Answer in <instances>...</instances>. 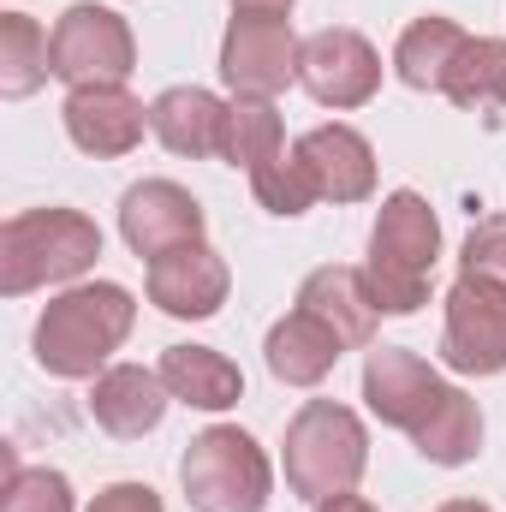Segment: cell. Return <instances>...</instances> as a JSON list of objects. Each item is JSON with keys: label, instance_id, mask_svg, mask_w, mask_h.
Listing matches in <instances>:
<instances>
[{"label": "cell", "instance_id": "cell-1", "mask_svg": "<svg viewBox=\"0 0 506 512\" xmlns=\"http://www.w3.org/2000/svg\"><path fill=\"white\" fill-rule=\"evenodd\" d=\"M131 322H137V298L126 286L114 280L72 286L48 298V310L36 316V364L60 382H90L126 346Z\"/></svg>", "mask_w": 506, "mask_h": 512}, {"label": "cell", "instance_id": "cell-2", "mask_svg": "<svg viewBox=\"0 0 506 512\" xmlns=\"http://www.w3.org/2000/svg\"><path fill=\"white\" fill-rule=\"evenodd\" d=\"M435 256H441V221L429 197L393 191L370 227V256H364V280L376 292L381 316H417L429 304Z\"/></svg>", "mask_w": 506, "mask_h": 512}, {"label": "cell", "instance_id": "cell-3", "mask_svg": "<svg viewBox=\"0 0 506 512\" xmlns=\"http://www.w3.org/2000/svg\"><path fill=\"white\" fill-rule=\"evenodd\" d=\"M370 465V435L352 405L340 399H304L286 423V489L310 507L352 495Z\"/></svg>", "mask_w": 506, "mask_h": 512}, {"label": "cell", "instance_id": "cell-4", "mask_svg": "<svg viewBox=\"0 0 506 512\" xmlns=\"http://www.w3.org/2000/svg\"><path fill=\"white\" fill-rule=\"evenodd\" d=\"M102 256V227L78 209H24L0 227V292L24 298L36 286L78 280Z\"/></svg>", "mask_w": 506, "mask_h": 512}, {"label": "cell", "instance_id": "cell-5", "mask_svg": "<svg viewBox=\"0 0 506 512\" xmlns=\"http://www.w3.org/2000/svg\"><path fill=\"white\" fill-rule=\"evenodd\" d=\"M179 483L191 512H262L274 495V465L256 435H245L239 423H215L185 447Z\"/></svg>", "mask_w": 506, "mask_h": 512}, {"label": "cell", "instance_id": "cell-6", "mask_svg": "<svg viewBox=\"0 0 506 512\" xmlns=\"http://www.w3.org/2000/svg\"><path fill=\"white\" fill-rule=\"evenodd\" d=\"M48 60H54V78L84 90V84H126L131 66H137V42H131V24L114 6H66L60 24L48 30Z\"/></svg>", "mask_w": 506, "mask_h": 512}, {"label": "cell", "instance_id": "cell-7", "mask_svg": "<svg viewBox=\"0 0 506 512\" xmlns=\"http://www.w3.org/2000/svg\"><path fill=\"white\" fill-rule=\"evenodd\" d=\"M298 30L286 12H233L227 36H221V78L233 96L274 102L292 78H298Z\"/></svg>", "mask_w": 506, "mask_h": 512}, {"label": "cell", "instance_id": "cell-8", "mask_svg": "<svg viewBox=\"0 0 506 512\" xmlns=\"http://www.w3.org/2000/svg\"><path fill=\"white\" fill-rule=\"evenodd\" d=\"M441 364L459 376H501L506 370V286L459 274L447 292Z\"/></svg>", "mask_w": 506, "mask_h": 512}, {"label": "cell", "instance_id": "cell-9", "mask_svg": "<svg viewBox=\"0 0 506 512\" xmlns=\"http://www.w3.org/2000/svg\"><path fill=\"white\" fill-rule=\"evenodd\" d=\"M298 84L310 90V102L346 114V108H364L381 90V54L364 30H346V24H328L316 36H304V54H298Z\"/></svg>", "mask_w": 506, "mask_h": 512}, {"label": "cell", "instance_id": "cell-10", "mask_svg": "<svg viewBox=\"0 0 506 512\" xmlns=\"http://www.w3.org/2000/svg\"><path fill=\"white\" fill-rule=\"evenodd\" d=\"M120 233L137 256H167L203 239V203L173 179H143L120 197Z\"/></svg>", "mask_w": 506, "mask_h": 512}, {"label": "cell", "instance_id": "cell-11", "mask_svg": "<svg viewBox=\"0 0 506 512\" xmlns=\"http://www.w3.org/2000/svg\"><path fill=\"white\" fill-rule=\"evenodd\" d=\"M447 382L435 376V364H423L411 346H376L364 358V405L376 411L387 429H417L435 405H441Z\"/></svg>", "mask_w": 506, "mask_h": 512}, {"label": "cell", "instance_id": "cell-12", "mask_svg": "<svg viewBox=\"0 0 506 512\" xmlns=\"http://www.w3.org/2000/svg\"><path fill=\"white\" fill-rule=\"evenodd\" d=\"M227 292H233V274H227L221 251H209L203 239L149 262V304H155L161 316L209 322V316L227 304Z\"/></svg>", "mask_w": 506, "mask_h": 512}, {"label": "cell", "instance_id": "cell-13", "mask_svg": "<svg viewBox=\"0 0 506 512\" xmlns=\"http://www.w3.org/2000/svg\"><path fill=\"white\" fill-rule=\"evenodd\" d=\"M60 120H66V137H72L84 155L114 161V155H131V149L143 143L149 108L131 96L126 84H84V90L66 96Z\"/></svg>", "mask_w": 506, "mask_h": 512}, {"label": "cell", "instance_id": "cell-14", "mask_svg": "<svg viewBox=\"0 0 506 512\" xmlns=\"http://www.w3.org/2000/svg\"><path fill=\"white\" fill-rule=\"evenodd\" d=\"M292 155H298V167L310 173V185H316V197H328V203H364L370 191H376V149H370V137L352 126H316L304 131L298 143H292Z\"/></svg>", "mask_w": 506, "mask_h": 512}, {"label": "cell", "instance_id": "cell-15", "mask_svg": "<svg viewBox=\"0 0 506 512\" xmlns=\"http://www.w3.org/2000/svg\"><path fill=\"white\" fill-rule=\"evenodd\" d=\"M298 310H310L316 322H328V328L340 334L346 352H364V346L376 340L381 304H376V292H370V280H364V268L328 262V268L304 274V286H298Z\"/></svg>", "mask_w": 506, "mask_h": 512}, {"label": "cell", "instance_id": "cell-16", "mask_svg": "<svg viewBox=\"0 0 506 512\" xmlns=\"http://www.w3.org/2000/svg\"><path fill=\"white\" fill-rule=\"evenodd\" d=\"M167 399L173 393L161 382V370H143V364H114L90 387V411L114 441H143L149 429H161Z\"/></svg>", "mask_w": 506, "mask_h": 512}, {"label": "cell", "instance_id": "cell-17", "mask_svg": "<svg viewBox=\"0 0 506 512\" xmlns=\"http://www.w3.org/2000/svg\"><path fill=\"white\" fill-rule=\"evenodd\" d=\"M262 358H268V376H274V382L316 387V382L334 376V364L346 358V346H340V334H334L328 322H316L310 310H292V316H280V322L268 328Z\"/></svg>", "mask_w": 506, "mask_h": 512}, {"label": "cell", "instance_id": "cell-18", "mask_svg": "<svg viewBox=\"0 0 506 512\" xmlns=\"http://www.w3.org/2000/svg\"><path fill=\"white\" fill-rule=\"evenodd\" d=\"M149 131L173 149V155H221V137H227V102L215 90H197V84H173L149 102Z\"/></svg>", "mask_w": 506, "mask_h": 512}, {"label": "cell", "instance_id": "cell-19", "mask_svg": "<svg viewBox=\"0 0 506 512\" xmlns=\"http://www.w3.org/2000/svg\"><path fill=\"white\" fill-rule=\"evenodd\" d=\"M161 382H167L173 399H185L197 411H227L245 393L239 364L227 352H215V346H167L161 352Z\"/></svg>", "mask_w": 506, "mask_h": 512}, {"label": "cell", "instance_id": "cell-20", "mask_svg": "<svg viewBox=\"0 0 506 512\" xmlns=\"http://www.w3.org/2000/svg\"><path fill=\"white\" fill-rule=\"evenodd\" d=\"M411 441H417V453H423L429 465H447V471L471 465V459L483 453V411H477V399H471L465 387H447L441 405L411 429Z\"/></svg>", "mask_w": 506, "mask_h": 512}, {"label": "cell", "instance_id": "cell-21", "mask_svg": "<svg viewBox=\"0 0 506 512\" xmlns=\"http://www.w3.org/2000/svg\"><path fill=\"white\" fill-rule=\"evenodd\" d=\"M441 96H447L453 108H465V114L495 120L506 108V42L501 36H471V42L459 48L453 72H447Z\"/></svg>", "mask_w": 506, "mask_h": 512}, {"label": "cell", "instance_id": "cell-22", "mask_svg": "<svg viewBox=\"0 0 506 512\" xmlns=\"http://www.w3.org/2000/svg\"><path fill=\"white\" fill-rule=\"evenodd\" d=\"M465 42H471V36H465L453 18H441V12L405 24V36H399V48H393V72H399V84H411V90H441Z\"/></svg>", "mask_w": 506, "mask_h": 512}, {"label": "cell", "instance_id": "cell-23", "mask_svg": "<svg viewBox=\"0 0 506 512\" xmlns=\"http://www.w3.org/2000/svg\"><path fill=\"white\" fill-rule=\"evenodd\" d=\"M54 78V60H48V36L30 12H0V96H30L36 84Z\"/></svg>", "mask_w": 506, "mask_h": 512}, {"label": "cell", "instance_id": "cell-24", "mask_svg": "<svg viewBox=\"0 0 506 512\" xmlns=\"http://www.w3.org/2000/svg\"><path fill=\"white\" fill-rule=\"evenodd\" d=\"M286 155V126L274 114V102H251V96H233L227 102V137H221V161L227 167H245L256 173L262 161Z\"/></svg>", "mask_w": 506, "mask_h": 512}, {"label": "cell", "instance_id": "cell-25", "mask_svg": "<svg viewBox=\"0 0 506 512\" xmlns=\"http://www.w3.org/2000/svg\"><path fill=\"white\" fill-rule=\"evenodd\" d=\"M0 465H6V495H0V512H78L66 471H48V465L24 471V465H18V447H0Z\"/></svg>", "mask_w": 506, "mask_h": 512}, {"label": "cell", "instance_id": "cell-26", "mask_svg": "<svg viewBox=\"0 0 506 512\" xmlns=\"http://www.w3.org/2000/svg\"><path fill=\"white\" fill-rule=\"evenodd\" d=\"M251 191H256V203H262L268 215H286V221H292V215H304V209L316 203V185H310V173L298 167V155H292V149L256 167Z\"/></svg>", "mask_w": 506, "mask_h": 512}, {"label": "cell", "instance_id": "cell-27", "mask_svg": "<svg viewBox=\"0 0 506 512\" xmlns=\"http://www.w3.org/2000/svg\"><path fill=\"white\" fill-rule=\"evenodd\" d=\"M459 274H477V280H495L506 286V215H483L459 251Z\"/></svg>", "mask_w": 506, "mask_h": 512}, {"label": "cell", "instance_id": "cell-28", "mask_svg": "<svg viewBox=\"0 0 506 512\" xmlns=\"http://www.w3.org/2000/svg\"><path fill=\"white\" fill-rule=\"evenodd\" d=\"M90 512H161V495H155L149 483H108V489L90 501Z\"/></svg>", "mask_w": 506, "mask_h": 512}, {"label": "cell", "instance_id": "cell-29", "mask_svg": "<svg viewBox=\"0 0 506 512\" xmlns=\"http://www.w3.org/2000/svg\"><path fill=\"white\" fill-rule=\"evenodd\" d=\"M316 512H376V507H370L364 495H334V501H322Z\"/></svg>", "mask_w": 506, "mask_h": 512}, {"label": "cell", "instance_id": "cell-30", "mask_svg": "<svg viewBox=\"0 0 506 512\" xmlns=\"http://www.w3.org/2000/svg\"><path fill=\"white\" fill-rule=\"evenodd\" d=\"M233 12H292V0H233Z\"/></svg>", "mask_w": 506, "mask_h": 512}, {"label": "cell", "instance_id": "cell-31", "mask_svg": "<svg viewBox=\"0 0 506 512\" xmlns=\"http://www.w3.org/2000/svg\"><path fill=\"white\" fill-rule=\"evenodd\" d=\"M435 512H489L483 501H447V507H435Z\"/></svg>", "mask_w": 506, "mask_h": 512}]
</instances>
